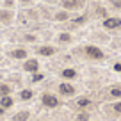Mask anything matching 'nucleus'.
<instances>
[{
	"instance_id": "a211bd4d",
	"label": "nucleus",
	"mask_w": 121,
	"mask_h": 121,
	"mask_svg": "<svg viewBox=\"0 0 121 121\" xmlns=\"http://www.w3.org/2000/svg\"><path fill=\"white\" fill-rule=\"evenodd\" d=\"M77 119H78V121H87V119H89V116H87V114H78V116H77Z\"/></svg>"
},
{
	"instance_id": "39448f33",
	"label": "nucleus",
	"mask_w": 121,
	"mask_h": 121,
	"mask_svg": "<svg viewBox=\"0 0 121 121\" xmlns=\"http://www.w3.org/2000/svg\"><path fill=\"white\" fill-rule=\"evenodd\" d=\"M43 103H45L46 107H55L59 102H57V98L53 95H48V93H46V95H43Z\"/></svg>"
},
{
	"instance_id": "ddd939ff",
	"label": "nucleus",
	"mask_w": 121,
	"mask_h": 121,
	"mask_svg": "<svg viewBox=\"0 0 121 121\" xmlns=\"http://www.w3.org/2000/svg\"><path fill=\"white\" fill-rule=\"evenodd\" d=\"M62 77H64V78H75L77 73H75V69H64V71H62Z\"/></svg>"
},
{
	"instance_id": "bb28decb",
	"label": "nucleus",
	"mask_w": 121,
	"mask_h": 121,
	"mask_svg": "<svg viewBox=\"0 0 121 121\" xmlns=\"http://www.w3.org/2000/svg\"><path fill=\"white\" fill-rule=\"evenodd\" d=\"M0 78H2V75H0Z\"/></svg>"
},
{
	"instance_id": "f257e3e1",
	"label": "nucleus",
	"mask_w": 121,
	"mask_h": 121,
	"mask_svg": "<svg viewBox=\"0 0 121 121\" xmlns=\"http://www.w3.org/2000/svg\"><path fill=\"white\" fill-rule=\"evenodd\" d=\"M86 53L89 57H93V59H102V57H103L102 50L96 48V46H86Z\"/></svg>"
},
{
	"instance_id": "cd10ccee",
	"label": "nucleus",
	"mask_w": 121,
	"mask_h": 121,
	"mask_svg": "<svg viewBox=\"0 0 121 121\" xmlns=\"http://www.w3.org/2000/svg\"><path fill=\"white\" fill-rule=\"evenodd\" d=\"M0 60H2V57H0Z\"/></svg>"
},
{
	"instance_id": "9d476101",
	"label": "nucleus",
	"mask_w": 121,
	"mask_h": 121,
	"mask_svg": "<svg viewBox=\"0 0 121 121\" xmlns=\"http://www.w3.org/2000/svg\"><path fill=\"white\" fill-rule=\"evenodd\" d=\"M29 116H30V114L27 112V110H22V112H18V114L13 116V121H27V119H29Z\"/></svg>"
},
{
	"instance_id": "f3484780",
	"label": "nucleus",
	"mask_w": 121,
	"mask_h": 121,
	"mask_svg": "<svg viewBox=\"0 0 121 121\" xmlns=\"http://www.w3.org/2000/svg\"><path fill=\"white\" fill-rule=\"evenodd\" d=\"M69 39H71V36H69V34H60L59 36V41H69Z\"/></svg>"
},
{
	"instance_id": "4468645a",
	"label": "nucleus",
	"mask_w": 121,
	"mask_h": 121,
	"mask_svg": "<svg viewBox=\"0 0 121 121\" xmlns=\"http://www.w3.org/2000/svg\"><path fill=\"white\" fill-rule=\"evenodd\" d=\"M20 98H22V100H30V98H32V91H29V89L22 91V93H20Z\"/></svg>"
},
{
	"instance_id": "b1692460",
	"label": "nucleus",
	"mask_w": 121,
	"mask_h": 121,
	"mask_svg": "<svg viewBox=\"0 0 121 121\" xmlns=\"http://www.w3.org/2000/svg\"><path fill=\"white\" fill-rule=\"evenodd\" d=\"M5 7H13V0H5Z\"/></svg>"
},
{
	"instance_id": "f03ea898",
	"label": "nucleus",
	"mask_w": 121,
	"mask_h": 121,
	"mask_svg": "<svg viewBox=\"0 0 121 121\" xmlns=\"http://www.w3.org/2000/svg\"><path fill=\"white\" fill-rule=\"evenodd\" d=\"M11 22H13V13L7 11V9H2V11H0V23L9 25Z\"/></svg>"
},
{
	"instance_id": "9b49d317",
	"label": "nucleus",
	"mask_w": 121,
	"mask_h": 121,
	"mask_svg": "<svg viewBox=\"0 0 121 121\" xmlns=\"http://www.w3.org/2000/svg\"><path fill=\"white\" fill-rule=\"evenodd\" d=\"M38 52L41 55H52V53H55V48L53 46H41V48H38Z\"/></svg>"
},
{
	"instance_id": "412c9836",
	"label": "nucleus",
	"mask_w": 121,
	"mask_h": 121,
	"mask_svg": "<svg viewBox=\"0 0 121 121\" xmlns=\"http://www.w3.org/2000/svg\"><path fill=\"white\" fill-rule=\"evenodd\" d=\"M110 95H112V96H121V89H112V91H110Z\"/></svg>"
},
{
	"instance_id": "1a4fd4ad",
	"label": "nucleus",
	"mask_w": 121,
	"mask_h": 121,
	"mask_svg": "<svg viewBox=\"0 0 121 121\" xmlns=\"http://www.w3.org/2000/svg\"><path fill=\"white\" fill-rule=\"evenodd\" d=\"M13 98L11 96H2L0 98V107H4V109H9V107H13Z\"/></svg>"
},
{
	"instance_id": "20e7f679",
	"label": "nucleus",
	"mask_w": 121,
	"mask_h": 121,
	"mask_svg": "<svg viewBox=\"0 0 121 121\" xmlns=\"http://www.w3.org/2000/svg\"><path fill=\"white\" fill-rule=\"evenodd\" d=\"M103 25H105V29H117L121 25V20L119 18H107L103 22Z\"/></svg>"
},
{
	"instance_id": "393cba45",
	"label": "nucleus",
	"mask_w": 121,
	"mask_h": 121,
	"mask_svg": "<svg viewBox=\"0 0 121 121\" xmlns=\"http://www.w3.org/2000/svg\"><path fill=\"white\" fill-rule=\"evenodd\" d=\"M114 69H116V71H121V64H116V66H114Z\"/></svg>"
},
{
	"instance_id": "5701e85b",
	"label": "nucleus",
	"mask_w": 121,
	"mask_h": 121,
	"mask_svg": "<svg viewBox=\"0 0 121 121\" xmlns=\"http://www.w3.org/2000/svg\"><path fill=\"white\" fill-rule=\"evenodd\" d=\"M84 22H86V18H84V16H82V18H77V20H75V23H84Z\"/></svg>"
},
{
	"instance_id": "6e6552de",
	"label": "nucleus",
	"mask_w": 121,
	"mask_h": 121,
	"mask_svg": "<svg viewBox=\"0 0 121 121\" xmlns=\"http://www.w3.org/2000/svg\"><path fill=\"white\" fill-rule=\"evenodd\" d=\"M11 57H14V59H25V57H27V50L16 48V50H13V52H11Z\"/></svg>"
},
{
	"instance_id": "6ab92c4d",
	"label": "nucleus",
	"mask_w": 121,
	"mask_h": 121,
	"mask_svg": "<svg viewBox=\"0 0 121 121\" xmlns=\"http://www.w3.org/2000/svg\"><path fill=\"white\" fill-rule=\"evenodd\" d=\"M39 80H43V75L41 73H36V75L32 77V82H39Z\"/></svg>"
},
{
	"instance_id": "7ed1b4c3",
	"label": "nucleus",
	"mask_w": 121,
	"mask_h": 121,
	"mask_svg": "<svg viewBox=\"0 0 121 121\" xmlns=\"http://www.w3.org/2000/svg\"><path fill=\"white\" fill-rule=\"evenodd\" d=\"M38 68H39V62L36 59H29V60H25V64H23V69H25V71H38Z\"/></svg>"
},
{
	"instance_id": "f8f14e48",
	"label": "nucleus",
	"mask_w": 121,
	"mask_h": 121,
	"mask_svg": "<svg viewBox=\"0 0 121 121\" xmlns=\"http://www.w3.org/2000/svg\"><path fill=\"white\" fill-rule=\"evenodd\" d=\"M9 95H11V87L7 84H0V98L2 96H9Z\"/></svg>"
},
{
	"instance_id": "4be33fe9",
	"label": "nucleus",
	"mask_w": 121,
	"mask_h": 121,
	"mask_svg": "<svg viewBox=\"0 0 121 121\" xmlns=\"http://www.w3.org/2000/svg\"><path fill=\"white\" fill-rule=\"evenodd\" d=\"M114 110H116V112H121V102L114 103Z\"/></svg>"
},
{
	"instance_id": "423d86ee",
	"label": "nucleus",
	"mask_w": 121,
	"mask_h": 121,
	"mask_svg": "<svg viewBox=\"0 0 121 121\" xmlns=\"http://www.w3.org/2000/svg\"><path fill=\"white\" fill-rule=\"evenodd\" d=\"M60 4H62L64 9H77V7H80L82 2H80V0H62Z\"/></svg>"
},
{
	"instance_id": "dca6fc26",
	"label": "nucleus",
	"mask_w": 121,
	"mask_h": 121,
	"mask_svg": "<svg viewBox=\"0 0 121 121\" xmlns=\"http://www.w3.org/2000/svg\"><path fill=\"white\" fill-rule=\"evenodd\" d=\"M89 103H91V102H89L87 98H80L78 102H77V105H78V107H87Z\"/></svg>"
},
{
	"instance_id": "0eeeda50",
	"label": "nucleus",
	"mask_w": 121,
	"mask_h": 121,
	"mask_svg": "<svg viewBox=\"0 0 121 121\" xmlns=\"http://www.w3.org/2000/svg\"><path fill=\"white\" fill-rule=\"evenodd\" d=\"M59 91L60 93H62V95H73V93H75V87L73 86H69V84H60L59 86Z\"/></svg>"
},
{
	"instance_id": "2eb2a0df",
	"label": "nucleus",
	"mask_w": 121,
	"mask_h": 121,
	"mask_svg": "<svg viewBox=\"0 0 121 121\" xmlns=\"http://www.w3.org/2000/svg\"><path fill=\"white\" fill-rule=\"evenodd\" d=\"M55 20H57V22H62V20H68V13H57V14H55Z\"/></svg>"
},
{
	"instance_id": "aec40b11",
	"label": "nucleus",
	"mask_w": 121,
	"mask_h": 121,
	"mask_svg": "<svg viewBox=\"0 0 121 121\" xmlns=\"http://www.w3.org/2000/svg\"><path fill=\"white\" fill-rule=\"evenodd\" d=\"M110 4L114 5V7H117V9H121V0H110Z\"/></svg>"
},
{
	"instance_id": "a878e982",
	"label": "nucleus",
	"mask_w": 121,
	"mask_h": 121,
	"mask_svg": "<svg viewBox=\"0 0 121 121\" xmlns=\"http://www.w3.org/2000/svg\"><path fill=\"white\" fill-rule=\"evenodd\" d=\"M4 110H5L4 107H0V116H2V114H4Z\"/></svg>"
}]
</instances>
